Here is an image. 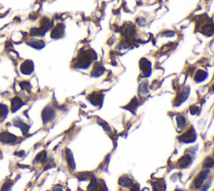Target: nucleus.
<instances>
[{
    "label": "nucleus",
    "instance_id": "obj_1",
    "mask_svg": "<svg viewBox=\"0 0 214 191\" xmlns=\"http://www.w3.org/2000/svg\"><path fill=\"white\" fill-rule=\"evenodd\" d=\"M97 58L96 54L93 50H86L80 53L77 58L75 63V67L79 69H87L92 61Z\"/></svg>",
    "mask_w": 214,
    "mask_h": 191
},
{
    "label": "nucleus",
    "instance_id": "obj_2",
    "mask_svg": "<svg viewBox=\"0 0 214 191\" xmlns=\"http://www.w3.org/2000/svg\"><path fill=\"white\" fill-rule=\"evenodd\" d=\"M53 22L49 18H44L40 22V27L34 28L30 30V34L32 36H44L46 32L52 27Z\"/></svg>",
    "mask_w": 214,
    "mask_h": 191
},
{
    "label": "nucleus",
    "instance_id": "obj_3",
    "mask_svg": "<svg viewBox=\"0 0 214 191\" xmlns=\"http://www.w3.org/2000/svg\"><path fill=\"white\" fill-rule=\"evenodd\" d=\"M196 139L197 134L193 128H190L187 132H186L185 133H183L182 136L179 137V141L181 143H192L196 141Z\"/></svg>",
    "mask_w": 214,
    "mask_h": 191
},
{
    "label": "nucleus",
    "instance_id": "obj_4",
    "mask_svg": "<svg viewBox=\"0 0 214 191\" xmlns=\"http://www.w3.org/2000/svg\"><path fill=\"white\" fill-rule=\"evenodd\" d=\"M42 120L44 123H48L54 120L55 117V109L51 107H46V108L42 111Z\"/></svg>",
    "mask_w": 214,
    "mask_h": 191
},
{
    "label": "nucleus",
    "instance_id": "obj_5",
    "mask_svg": "<svg viewBox=\"0 0 214 191\" xmlns=\"http://www.w3.org/2000/svg\"><path fill=\"white\" fill-rule=\"evenodd\" d=\"M34 64L31 60H24V62L21 64L20 71L21 73L24 75H31L34 72Z\"/></svg>",
    "mask_w": 214,
    "mask_h": 191
},
{
    "label": "nucleus",
    "instance_id": "obj_6",
    "mask_svg": "<svg viewBox=\"0 0 214 191\" xmlns=\"http://www.w3.org/2000/svg\"><path fill=\"white\" fill-rule=\"evenodd\" d=\"M65 29L66 26L63 24H58L53 29L50 36L53 39H61L65 35Z\"/></svg>",
    "mask_w": 214,
    "mask_h": 191
},
{
    "label": "nucleus",
    "instance_id": "obj_7",
    "mask_svg": "<svg viewBox=\"0 0 214 191\" xmlns=\"http://www.w3.org/2000/svg\"><path fill=\"white\" fill-rule=\"evenodd\" d=\"M140 67L145 76H149L152 73V65L146 59H142L140 61Z\"/></svg>",
    "mask_w": 214,
    "mask_h": 191
},
{
    "label": "nucleus",
    "instance_id": "obj_8",
    "mask_svg": "<svg viewBox=\"0 0 214 191\" xmlns=\"http://www.w3.org/2000/svg\"><path fill=\"white\" fill-rule=\"evenodd\" d=\"M17 140V137L9 133L8 132H3L0 133V141L3 143H13Z\"/></svg>",
    "mask_w": 214,
    "mask_h": 191
},
{
    "label": "nucleus",
    "instance_id": "obj_9",
    "mask_svg": "<svg viewBox=\"0 0 214 191\" xmlns=\"http://www.w3.org/2000/svg\"><path fill=\"white\" fill-rule=\"evenodd\" d=\"M27 45H29L30 47L34 48L36 50H41L45 46V43L42 39H30L27 40Z\"/></svg>",
    "mask_w": 214,
    "mask_h": 191
},
{
    "label": "nucleus",
    "instance_id": "obj_10",
    "mask_svg": "<svg viewBox=\"0 0 214 191\" xmlns=\"http://www.w3.org/2000/svg\"><path fill=\"white\" fill-rule=\"evenodd\" d=\"M88 99L94 106H99V105H101L102 102H103V95L95 92V93L90 95L88 97Z\"/></svg>",
    "mask_w": 214,
    "mask_h": 191
},
{
    "label": "nucleus",
    "instance_id": "obj_11",
    "mask_svg": "<svg viewBox=\"0 0 214 191\" xmlns=\"http://www.w3.org/2000/svg\"><path fill=\"white\" fill-rule=\"evenodd\" d=\"M23 105H24V102L19 97H13L11 101V110L13 113H15L19 108H22Z\"/></svg>",
    "mask_w": 214,
    "mask_h": 191
},
{
    "label": "nucleus",
    "instance_id": "obj_12",
    "mask_svg": "<svg viewBox=\"0 0 214 191\" xmlns=\"http://www.w3.org/2000/svg\"><path fill=\"white\" fill-rule=\"evenodd\" d=\"M191 163H192V158L190 155H185L179 159L178 164H179V167L182 168H185L191 164Z\"/></svg>",
    "mask_w": 214,
    "mask_h": 191
},
{
    "label": "nucleus",
    "instance_id": "obj_13",
    "mask_svg": "<svg viewBox=\"0 0 214 191\" xmlns=\"http://www.w3.org/2000/svg\"><path fill=\"white\" fill-rule=\"evenodd\" d=\"M104 67L100 63H96V64H95L94 67H93V70L91 71V76H95V77H98V76H101L102 74L104 73Z\"/></svg>",
    "mask_w": 214,
    "mask_h": 191
},
{
    "label": "nucleus",
    "instance_id": "obj_14",
    "mask_svg": "<svg viewBox=\"0 0 214 191\" xmlns=\"http://www.w3.org/2000/svg\"><path fill=\"white\" fill-rule=\"evenodd\" d=\"M13 124L17 126V127H18L24 133H27L28 130H29V126L27 125L26 123H24L23 121L21 120L20 118H15L13 120Z\"/></svg>",
    "mask_w": 214,
    "mask_h": 191
},
{
    "label": "nucleus",
    "instance_id": "obj_15",
    "mask_svg": "<svg viewBox=\"0 0 214 191\" xmlns=\"http://www.w3.org/2000/svg\"><path fill=\"white\" fill-rule=\"evenodd\" d=\"M66 159L68 161L69 166L71 168V170H74V169L75 168V163L73 154H72V153H71V150H66Z\"/></svg>",
    "mask_w": 214,
    "mask_h": 191
},
{
    "label": "nucleus",
    "instance_id": "obj_16",
    "mask_svg": "<svg viewBox=\"0 0 214 191\" xmlns=\"http://www.w3.org/2000/svg\"><path fill=\"white\" fill-rule=\"evenodd\" d=\"M189 88L188 87H187V88H185V89L183 90L182 92L181 93L180 96L178 97V99H177V101H178V104L177 105H180L181 103H182L183 102H185L186 99L187 98L188 95H189Z\"/></svg>",
    "mask_w": 214,
    "mask_h": 191
},
{
    "label": "nucleus",
    "instance_id": "obj_17",
    "mask_svg": "<svg viewBox=\"0 0 214 191\" xmlns=\"http://www.w3.org/2000/svg\"><path fill=\"white\" fill-rule=\"evenodd\" d=\"M207 77V73L206 71H202V70H199V71H197L196 76H195V81L197 82H202V81H205Z\"/></svg>",
    "mask_w": 214,
    "mask_h": 191
},
{
    "label": "nucleus",
    "instance_id": "obj_18",
    "mask_svg": "<svg viewBox=\"0 0 214 191\" xmlns=\"http://www.w3.org/2000/svg\"><path fill=\"white\" fill-rule=\"evenodd\" d=\"M132 180L131 178H128V177H125L123 176L121 178H120L119 179V184L121 186H124V187H130V186H132Z\"/></svg>",
    "mask_w": 214,
    "mask_h": 191
},
{
    "label": "nucleus",
    "instance_id": "obj_19",
    "mask_svg": "<svg viewBox=\"0 0 214 191\" xmlns=\"http://www.w3.org/2000/svg\"><path fill=\"white\" fill-rule=\"evenodd\" d=\"M8 108L6 105L0 104V118L4 119L8 116Z\"/></svg>",
    "mask_w": 214,
    "mask_h": 191
},
{
    "label": "nucleus",
    "instance_id": "obj_20",
    "mask_svg": "<svg viewBox=\"0 0 214 191\" xmlns=\"http://www.w3.org/2000/svg\"><path fill=\"white\" fill-rule=\"evenodd\" d=\"M202 32L207 35H210V34H213L214 32V26L211 24H207L202 29Z\"/></svg>",
    "mask_w": 214,
    "mask_h": 191
},
{
    "label": "nucleus",
    "instance_id": "obj_21",
    "mask_svg": "<svg viewBox=\"0 0 214 191\" xmlns=\"http://www.w3.org/2000/svg\"><path fill=\"white\" fill-rule=\"evenodd\" d=\"M214 166V160L210 157H207L203 161V168H210Z\"/></svg>",
    "mask_w": 214,
    "mask_h": 191
},
{
    "label": "nucleus",
    "instance_id": "obj_22",
    "mask_svg": "<svg viewBox=\"0 0 214 191\" xmlns=\"http://www.w3.org/2000/svg\"><path fill=\"white\" fill-rule=\"evenodd\" d=\"M177 123H178V127L179 128H182L186 124V119L182 116H178L177 117Z\"/></svg>",
    "mask_w": 214,
    "mask_h": 191
},
{
    "label": "nucleus",
    "instance_id": "obj_23",
    "mask_svg": "<svg viewBox=\"0 0 214 191\" xmlns=\"http://www.w3.org/2000/svg\"><path fill=\"white\" fill-rule=\"evenodd\" d=\"M137 106H138V102H137V100H136V98H134V99L131 102V103L129 104V106H128V107H130V108H127L130 111H131L132 113H135V110H136V108H137Z\"/></svg>",
    "mask_w": 214,
    "mask_h": 191
},
{
    "label": "nucleus",
    "instance_id": "obj_24",
    "mask_svg": "<svg viewBox=\"0 0 214 191\" xmlns=\"http://www.w3.org/2000/svg\"><path fill=\"white\" fill-rule=\"evenodd\" d=\"M96 186H97V182H96V179H95V178H91V181H90V184L89 185V187H88V190L90 191H94L95 188H96Z\"/></svg>",
    "mask_w": 214,
    "mask_h": 191
},
{
    "label": "nucleus",
    "instance_id": "obj_25",
    "mask_svg": "<svg viewBox=\"0 0 214 191\" xmlns=\"http://www.w3.org/2000/svg\"><path fill=\"white\" fill-rule=\"evenodd\" d=\"M148 92L147 91V87H146V83H142L139 87V93L141 95H145Z\"/></svg>",
    "mask_w": 214,
    "mask_h": 191
},
{
    "label": "nucleus",
    "instance_id": "obj_26",
    "mask_svg": "<svg viewBox=\"0 0 214 191\" xmlns=\"http://www.w3.org/2000/svg\"><path fill=\"white\" fill-rule=\"evenodd\" d=\"M209 173H210V171H209V169H207V170L202 171L201 173H199V175H198V177H197V178H201L202 180L204 181L207 178V177L208 176Z\"/></svg>",
    "mask_w": 214,
    "mask_h": 191
},
{
    "label": "nucleus",
    "instance_id": "obj_27",
    "mask_svg": "<svg viewBox=\"0 0 214 191\" xmlns=\"http://www.w3.org/2000/svg\"><path fill=\"white\" fill-rule=\"evenodd\" d=\"M35 159L38 160V161H41V162L45 161V160L46 159V153H45V151L39 153V154L36 156V158H35Z\"/></svg>",
    "mask_w": 214,
    "mask_h": 191
},
{
    "label": "nucleus",
    "instance_id": "obj_28",
    "mask_svg": "<svg viewBox=\"0 0 214 191\" xmlns=\"http://www.w3.org/2000/svg\"><path fill=\"white\" fill-rule=\"evenodd\" d=\"M153 189L154 191H164L163 189V186L159 183H153Z\"/></svg>",
    "mask_w": 214,
    "mask_h": 191
},
{
    "label": "nucleus",
    "instance_id": "obj_29",
    "mask_svg": "<svg viewBox=\"0 0 214 191\" xmlns=\"http://www.w3.org/2000/svg\"><path fill=\"white\" fill-rule=\"evenodd\" d=\"M202 183H203V180H202L201 178H197L196 179H195V181H194V184H195V187H196V188H200V187L202 185Z\"/></svg>",
    "mask_w": 214,
    "mask_h": 191
},
{
    "label": "nucleus",
    "instance_id": "obj_30",
    "mask_svg": "<svg viewBox=\"0 0 214 191\" xmlns=\"http://www.w3.org/2000/svg\"><path fill=\"white\" fill-rule=\"evenodd\" d=\"M11 185H12V183H9V182H7V183H5L4 184H3V186L2 187V189H1V191H8L9 188H10Z\"/></svg>",
    "mask_w": 214,
    "mask_h": 191
},
{
    "label": "nucleus",
    "instance_id": "obj_31",
    "mask_svg": "<svg viewBox=\"0 0 214 191\" xmlns=\"http://www.w3.org/2000/svg\"><path fill=\"white\" fill-rule=\"evenodd\" d=\"M100 125L104 128V129L105 130H106V131H109V130H110V126L108 125L105 122H104V121H100Z\"/></svg>",
    "mask_w": 214,
    "mask_h": 191
},
{
    "label": "nucleus",
    "instance_id": "obj_32",
    "mask_svg": "<svg viewBox=\"0 0 214 191\" xmlns=\"http://www.w3.org/2000/svg\"><path fill=\"white\" fill-rule=\"evenodd\" d=\"M197 110H198V108H197V107H196V106H192V107H191L190 108V113H192V115L196 114V113H197Z\"/></svg>",
    "mask_w": 214,
    "mask_h": 191
},
{
    "label": "nucleus",
    "instance_id": "obj_33",
    "mask_svg": "<svg viewBox=\"0 0 214 191\" xmlns=\"http://www.w3.org/2000/svg\"><path fill=\"white\" fill-rule=\"evenodd\" d=\"M131 191H140V186H139L138 183L134 184V185L132 186V188H131Z\"/></svg>",
    "mask_w": 214,
    "mask_h": 191
},
{
    "label": "nucleus",
    "instance_id": "obj_34",
    "mask_svg": "<svg viewBox=\"0 0 214 191\" xmlns=\"http://www.w3.org/2000/svg\"><path fill=\"white\" fill-rule=\"evenodd\" d=\"M163 35L164 36H173V35H175V34H174V32L173 31H169V32H165L164 34H163Z\"/></svg>",
    "mask_w": 214,
    "mask_h": 191
},
{
    "label": "nucleus",
    "instance_id": "obj_35",
    "mask_svg": "<svg viewBox=\"0 0 214 191\" xmlns=\"http://www.w3.org/2000/svg\"><path fill=\"white\" fill-rule=\"evenodd\" d=\"M210 185H211V182H209V183H207V184H205V186H204V188H202V191H207L209 188Z\"/></svg>",
    "mask_w": 214,
    "mask_h": 191
},
{
    "label": "nucleus",
    "instance_id": "obj_36",
    "mask_svg": "<svg viewBox=\"0 0 214 191\" xmlns=\"http://www.w3.org/2000/svg\"><path fill=\"white\" fill-rule=\"evenodd\" d=\"M53 191H63L62 188H60V187H59V186H56L55 188H54V190Z\"/></svg>",
    "mask_w": 214,
    "mask_h": 191
},
{
    "label": "nucleus",
    "instance_id": "obj_37",
    "mask_svg": "<svg viewBox=\"0 0 214 191\" xmlns=\"http://www.w3.org/2000/svg\"><path fill=\"white\" fill-rule=\"evenodd\" d=\"M212 92H214V85H213V87H212Z\"/></svg>",
    "mask_w": 214,
    "mask_h": 191
}]
</instances>
